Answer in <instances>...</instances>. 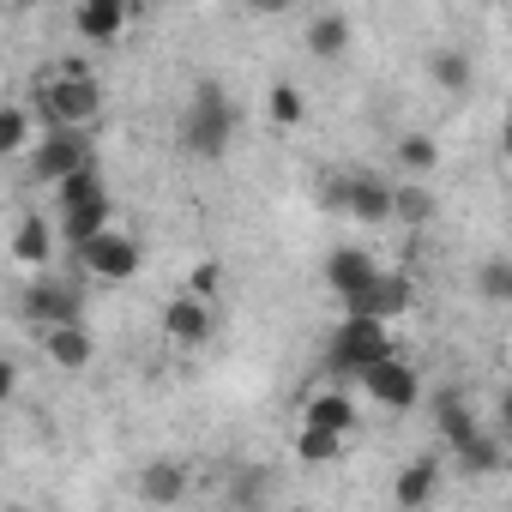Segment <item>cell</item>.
<instances>
[{
	"instance_id": "obj_1",
	"label": "cell",
	"mask_w": 512,
	"mask_h": 512,
	"mask_svg": "<svg viewBox=\"0 0 512 512\" xmlns=\"http://www.w3.org/2000/svg\"><path fill=\"white\" fill-rule=\"evenodd\" d=\"M229 133H235V109H229L223 85H193L187 115H181V151H193V157H223Z\"/></svg>"
},
{
	"instance_id": "obj_2",
	"label": "cell",
	"mask_w": 512,
	"mask_h": 512,
	"mask_svg": "<svg viewBox=\"0 0 512 512\" xmlns=\"http://www.w3.org/2000/svg\"><path fill=\"white\" fill-rule=\"evenodd\" d=\"M43 121L49 127H97V115H103V85L91 79V73H49L43 79Z\"/></svg>"
},
{
	"instance_id": "obj_3",
	"label": "cell",
	"mask_w": 512,
	"mask_h": 512,
	"mask_svg": "<svg viewBox=\"0 0 512 512\" xmlns=\"http://www.w3.org/2000/svg\"><path fill=\"white\" fill-rule=\"evenodd\" d=\"M392 356H398V350H392V326L356 320V314L338 320V332H332V368H338V374L362 380V374H374V368L392 362Z\"/></svg>"
},
{
	"instance_id": "obj_4",
	"label": "cell",
	"mask_w": 512,
	"mask_h": 512,
	"mask_svg": "<svg viewBox=\"0 0 512 512\" xmlns=\"http://www.w3.org/2000/svg\"><path fill=\"white\" fill-rule=\"evenodd\" d=\"M97 157H91V133L85 127H43V139H37V151H31V169H37V181H49V187H61L67 175H79V169H91Z\"/></svg>"
},
{
	"instance_id": "obj_5",
	"label": "cell",
	"mask_w": 512,
	"mask_h": 512,
	"mask_svg": "<svg viewBox=\"0 0 512 512\" xmlns=\"http://www.w3.org/2000/svg\"><path fill=\"white\" fill-rule=\"evenodd\" d=\"M139 241L127 235V229H109V235H97L91 247H79V266L91 272V278H103V284H127L133 272H139Z\"/></svg>"
},
{
	"instance_id": "obj_6",
	"label": "cell",
	"mask_w": 512,
	"mask_h": 512,
	"mask_svg": "<svg viewBox=\"0 0 512 512\" xmlns=\"http://www.w3.org/2000/svg\"><path fill=\"white\" fill-rule=\"evenodd\" d=\"M25 314H31L43 332H55V326H85V296H79L73 284H61V278H37V284L25 290Z\"/></svg>"
},
{
	"instance_id": "obj_7",
	"label": "cell",
	"mask_w": 512,
	"mask_h": 512,
	"mask_svg": "<svg viewBox=\"0 0 512 512\" xmlns=\"http://www.w3.org/2000/svg\"><path fill=\"white\" fill-rule=\"evenodd\" d=\"M392 199H398V193H392L386 181H368V175L326 187V205H338V211H350V217H362V223H392Z\"/></svg>"
},
{
	"instance_id": "obj_8",
	"label": "cell",
	"mask_w": 512,
	"mask_h": 512,
	"mask_svg": "<svg viewBox=\"0 0 512 512\" xmlns=\"http://www.w3.org/2000/svg\"><path fill=\"white\" fill-rule=\"evenodd\" d=\"M344 308H350L356 320H380V326H392V320L410 308V278H404V272H380V278H374L356 302H344Z\"/></svg>"
},
{
	"instance_id": "obj_9",
	"label": "cell",
	"mask_w": 512,
	"mask_h": 512,
	"mask_svg": "<svg viewBox=\"0 0 512 512\" xmlns=\"http://www.w3.org/2000/svg\"><path fill=\"white\" fill-rule=\"evenodd\" d=\"M362 386H368V398L386 404V410H410V404L422 398V380H416V368H410L404 356H392V362H380L374 374H362Z\"/></svg>"
},
{
	"instance_id": "obj_10",
	"label": "cell",
	"mask_w": 512,
	"mask_h": 512,
	"mask_svg": "<svg viewBox=\"0 0 512 512\" xmlns=\"http://www.w3.org/2000/svg\"><path fill=\"white\" fill-rule=\"evenodd\" d=\"M302 428H320V434H356V404H350V392L344 386H326V392H314L308 398V410H302Z\"/></svg>"
},
{
	"instance_id": "obj_11",
	"label": "cell",
	"mask_w": 512,
	"mask_h": 512,
	"mask_svg": "<svg viewBox=\"0 0 512 512\" xmlns=\"http://www.w3.org/2000/svg\"><path fill=\"white\" fill-rule=\"evenodd\" d=\"M374 278H380V266L368 260L362 247H338L332 260H326V284H332V290H338L344 302H356V296H362V290H368Z\"/></svg>"
},
{
	"instance_id": "obj_12",
	"label": "cell",
	"mask_w": 512,
	"mask_h": 512,
	"mask_svg": "<svg viewBox=\"0 0 512 512\" xmlns=\"http://www.w3.org/2000/svg\"><path fill=\"white\" fill-rule=\"evenodd\" d=\"M163 332H169V344H181V350H199V344L211 338V314H205V302H193V296H175V302L163 308Z\"/></svg>"
},
{
	"instance_id": "obj_13",
	"label": "cell",
	"mask_w": 512,
	"mask_h": 512,
	"mask_svg": "<svg viewBox=\"0 0 512 512\" xmlns=\"http://www.w3.org/2000/svg\"><path fill=\"white\" fill-rule=\"evenodd\" d=\"M434 428H440V440L458 452V446H470L476 434H482V422L470 416V404H464V392H434Z\"/></svg>"
},
{
	"instance_id": "obj_14",
	"label": "cell",
	"mask_w": 512,
	"mask_h": 512,
	"mask_svg": "<svg viewBox=\"0 0 512 512\" xmlns=\"http://www.w3.org/2000/svg\"><path fill=\"white\" fill-rule=\"evenodd\" d=\"M115 229V211H109V193L103 199H85V205H73V211H61V235L73 241V247H91L97 235H109Z\"/></svg>"
},
{
	"instance_id": "obj_15",
	"label": "cell",
	"mask_w": 512,
	"mask_h": 512,
	"mask_svg": "<svg viewBox=\"0 0 512 512\" xmlns=\"http://www.w3.org/2000/svg\"><path fill=\"white\" fill-rule=\"evenodd\" d=\"M43 350H49V362H55V368L79 374V368H91V356H97V338H91L85 326H55V332H43Z\"/></svg>"
},
{
	"instance_id": "obj_16",
	"label": "cell",
	"mask_w": 512,
	"mask_h": 512,
	"mask_svg": "<svg viewBox=\"0 0 512 512\" xmlns=\"http://www.w3.org/2000/svg\"><path fill=\"white\" fill-rule=\"evenodd\" d=\"M187 494V470L175 464V458H151L145 470H139V500L145 506H175Z\"/></svg>"
},
{
	"instance_id": "obj_17",
	"label": "cell",
	"mask_w": 512,
	"mask_h": 512,
	"mask_svg": "<svg viewBox=\"0 0 512 512\" xmlns=\"http://www.w3.org/2000/svg\"><path fill=\"white\" fill-rule=\"evenodd\" d=\"M73 25H79L85 43H115L127 31V7L121 0H85V7L73 13Z\"/></svg>"
},
{
	"instance_id": "obj_18",
	"label": "cell",
	"mask_w": 512,
	"mask_h": 512,
	"mask_svg": "<svg viewBox=\"0 0 512 512\" xmlns=\"http://www.w3.org/2000/svg\"><path fill=\"white\" fill-rule=\"evenodd\" d=\"M49 217L43 211H25L19 217V229H13V253H19V266H31V272H43L49 266Z\"/></svg>"
},
{
	"instance_id": "obj_19",
	"label": "cell",
	"mask_w": 512,
	"mask_h": 512,
	"mask_svg": "<svg viewBox=\"0 0 512 512\" xmlns=\"http://www.w3.org/2000/svg\"><path fill=\"white\" fill-rule=\"evenodd\" d=\"M434 482H440V464H434V458H416V464L398 470V488H392V494H398L404 512H422V506L434 500Z\"/></svg>"
},
{
	"instance_id": "obj_20",
	"label": "cell",
	"mask_w": 512,
	"mask_h": 512,
	"mask_svg": "<svg viewBox=\"0 0 512 512\" xmlns=\"http://www.w3.org/2000/svg\"><path fill=\"white\" fill-rule=\"evenodd\" d=\"M308 49H314L320 61H338V55L350 49V19H344V13H320V19L308 25Z\"/></svg>"
},
{
	"instance_id": "obj_21",
	"label": "cell",
	"mask_w": 512,
	"mask_h": 512,
	"mask_svg": "<svg viewBox=\"0 0 512 512\" xmlns=\"http://www.w3.org/2000/svg\"><path fill=\"white\" fill-rule=\"evenodd\" d=\"M19 151H31V109L7 103L0 109V157H19Z\"/></svg>"
},
{
	"instance_id": "obj_22",
	"label": "cell",
	"mask_w": 512,
	"mask_h": 512,
	"mask_svg": "<svg viewBox=\"0 0 512 512\" xmlns=\"http://www.w3.org/2000/svg\"><path fill=\"white\" fill-rule=\"evenodd\" d=\"M85 199H103V169H97V163L79 169V175H67V181L55 187V205H61V211H73V205H85Z\"/></svg>"
},
{
	"instance_id": "obj_23",
	"label": "cell",
	"mask_w": 512,
	"mask_h": 512,
	"mask_svg": "<svg viewBox=\"0 0 512 512\" xmlns=\"http://www.w3.org/2000/svg\"><path fill=\"white\" fill-rule=\"evenodd\" d=\"M392 193H398V199H392V217H404L410 229L434 223V193H428V187H416V181H410V187H392Z\"/></svg>"
},
{
	"instance_id": "obj_24",
	"label": "cell",
	"mask_w": 512,
	"mask_h": 512,
	"mask_svg": "<svg viewBox=\"0 0 512 512\" xmlns=\"http://www.w3.org/2000/svg\"><path fill=\"white\" fill-rule=\"evenodd\" d=\"M476 296L482 302H512V260H482L476 266Z\"/></svg>"
},
{
	"instance_id": "obj_25",
	"label": "cell",
	"mask_w": 512,
	"mask_h": 512,
	"mask_svg": "<svg viewBox=\"0 0 512 512\" xmlns=\"http://www.w3.org/2000/svg\"><path fill=\"white\" fill-rule=\"evenodd\" d=\"M428 73H434V85H440V91H464V85H470V61H464L458 49H434Z\"/></svg>"
},
{
	"instance_id": "obj_26",
	"label": "cell",
	"mask_w": 512,
	"mask_h": 512,
	"mask_svg": "<svg viewBox=\"0 0 512 512\" xmlns=\"http://www.w3.org/2000/svg\"><path fill=\"white\" fill-rule=\"evenodd\" d=\"M398 163L416 169V175H428V169H440V145H434L428 133H404V139H398Z\"/></svg>"
},
{
	"instance_id": "obj_27",
	"label": "cell",
	"mask_w": 512,
	"mask_h": 512,
	"mask_svg": "<svg viewBox=\"0 0 512 512\" xmlns=\"http://www.w3.org/2000/svg\"><path fill=\"white\" fill-rule=\"evenodd\" d=\"M344 452V434H320V428H302L296 434V458L302 464H332Z\"/></svg>"
},
{
	"instance_id": "obj_28",
	"label": "cell",
	"mask_w": 512,
	"mask_h": 512,
	"mask_svg": "<svg viewBox=\"0 0 512 512\" xmlns=\"http://www.w3.org/2000/svg\"><path fill=\"white\" fill-rule=\"evenodd\" d=\"M266 115H272L278 127H296V121L308 115V103H302L296 85H272V91H266Z\"/></svg>"
},
{
	"instance_id": "obj_29",
	"label": "cell",
	"mask_w": 512,
	"mask_h": 512,
	"mask_svg": "<svg viewBox=\"0 0 512 512\" xmlns=\"http://www.w3.org/2000/svg\"><path fill=\"white\" fill-rule=\"evenodd\" d=\"M229 506L260 512V506H266V470H241V476L229 482Z\"/></svg>"
},
{
	"instance_id": "obj_30",
	"label": "cell",
	"mask_w": 512,
	"mask_h": 512,
	"mask_svg": "<svg viewBox=\"0 0 512 512\" xmlns=\"http://www.w3.org/2000/svg\"><path fill=\"white\" fill-rule=\"evenodd\" d=\"M217 284H223V266H217V260H199V266L187 272V290H181V296H193V302H211V296H217Z\"/></svg>"
},
{
	"instance_id": "obj_31",
	"label": "cell",
	"mask_w": 512,
	"mask_h": 512,
	"mask_svg": "<svg viewBox=\"0 0 512 512\" xmlns=\"http://www.w3.org/2000/svg\"><path fill=\"white\" fill-rule=\"evenodd\" d=\"M458 464H464V470H500V446H494L488 434H476L470 446H458Z\"/></svg>"
},
{
	"instance_id": "obj_32",
	"label": "cell",
	"mask_w": 512,
	"mask_h": 512,
	"mask_svg": "<svg viewBox=\"0 0 512 512\" xmlns=\"http://www.w3.org/2000/svg\"><path fill=\"white\" fill-rule=\"evenodd\" d=\"M500 428L512 434V386H506V398H500Z\"/></svg>"
},
{
	"instance_id": "obj_33",
	"label": "cell",
	"mask_w": 512,
	"mask_h": 512,
	"mask_svg": "<svg viewBox=\"0 0 512 512\" xmlns=\"http://www.w3.org/2000/svg\"><path fill=\"white\" fill-rule=\"evenodd\" d=\"M500 151L512 157V115H506V127H500Z\"/></svg>"
},
{
	"instance_id": "obj_34",
	"label": "cell",
	"mask_w": 512,
	"mask_h": 512,
	"mask_svg": "<svg viewBox=\"0 0 512 512\" xmlns=\"http://www.w3.org/2000/svg\"><path fill=\"white\" fill-rule=\"evenodd\" d=\"M7 512H31V506H7Z\"/></svg>"
}]
</instances>
